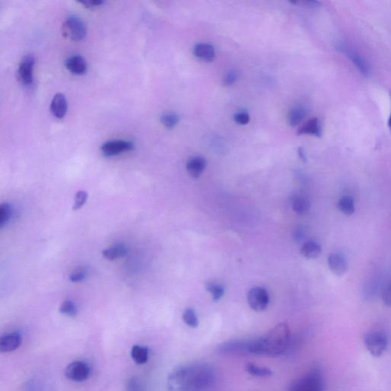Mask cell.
<instances>
[{
	"mask_svg": "<svg viewBox=\"0 0 391 391\" xmlns=\"http://www.w3.org/2000/svg\"><path fill=\"white\" fill-rule=\"evenodd\" d=\"M339 210L347 216L353 214L355 213V206L353 198L350 196H344L339 200L338 203Z\"/></svg>",
	"mask_w": 391,
	"mask_h": 391,
	"instance_id": "cell-25",
	"label": "cell"
},
{
	"mask_svg": "<svg viewBox=\"0 0 391 391\" xmlns=\"http://www.w3.org/2000/svg\"><path fill=\"white\" fill-rule=\"evenodd\" d=\"M60 313L68 316H75L78 313V309L74 302L65 300L60 306Z\"/></svg>",
	"mask_w": 391,
	"mask_h": 391,
	"instance_id": "cell-29",
	"label": "cell"
},
{
	"mask_svg": "<svg viewBox=\"0 0 391 391\" xmlns=\"http://www.w3.org/2000/svg\"><path fill=\"white\" fill-rule=\"evenodd\" d=\"M290 330L286 323H280L259 339H252V355L277 357L287 349Z\"/></svg>",
	"mask_w": 391,
	"mask_h": 391,
	"instance_id": "cell-2",
	"label": "cell"
},
{
	"mask_svg": "<svg viewBox=\"0 0 391 391\" xmlns=\"http://www.w3.org/2000/svg\"><path fill=\"white\" fill-rule=\"evenodd\" d=\"M329 268L335 274L343 275L348 271L349 263L346 256L341 253H333L328 258Z\"/></svg>",
	"mask_w": 391,
	"mask_h": 391,
	"instance_id": "cell-12",
	"label": "cell"
},
{
	"mask_svg": "<svg viewBox=\"0 0 391 391\" xmlns=\"http://www.w3.org/2000/svg\"><path fill=\"white\" fill-rule=\"evenodd\" d=\"M87 274H88V271H87V269L86 267H77V269H75L71 273V276H70V280L72 282H74V283L81 282L85 280L86 277H87Z\"/></svg>",
	"mask_w": 391,
	"mask_h": 391,
	"instance_id": "cell-31",
	"label": "cell"
},
{
	"mask_svg": "<svg viewBox=\"0 0 391 391\" xmlns=\"http://www.w3.org/2000/svg\"><path fill=\"white\" fill-rule=\"evenodd\" d=\"M247 300L249 306L252 309L258 312L263 311L268 306V293L263 287L257 286L249 290Z\"/></svg>",
	"mask_w": 391,
	"mask_h": 391,
	"instance_id": "cell-7",
	"label": "cell"
},
{
	"mask_svg": "<svg viewBox=\"0 0 391 391\" xmlns=\"http://www.w3.org/2000/svg\"><path fill=\"white\" fill-rule=\"evenodd\" d=\"M127 252L128 251H127L126 246L118 244L111 246L109 249L103 251V256L107 260L113 261L125 257L127 255Z\"/></svg>",
	"mask_w": 391,
	"mask_h": 391,
	"instance_id": "cell-21",
	"label": "cell"
},
{
	"mask_svg": "<svg viewBox=\"0 0 391 391\" xmlns=\"http://www.w3.org/2000/svg\"><path fill=\"white\" fill-rule=\"evenodd\" d=\"M323 375L318 370H313L290 384L288 391H324Z\"/></svg>",
	"mask_w": 391,
	"mask_h": 391,
	"instance_id": "cell-3",
	"label": "cell"
},
{
	"mask_svg": "<svg viewBox=\"0 0 391 391\" xmlns=\"http://www.w3.org/2000/svg\"><path fill=\"white\" fill-rule=\"evenodd\" d=\"M126 387V391H145L142 383L135 377L130 378L127 381Z\"/></svg>",
	"mask_w": 391,
	"mask_h": 391,
	"instance_id": "cell-32",
	"label": "cell"
},
{
	"mask_svg": "<svg viewBox=\"0 0 391 391\" xmlns=\"http://www.w3.org/2000/svg\"><path fill=\"white\" fill-rule=\"evenodd\" d=\"M206 288L209 293H211L212 297L214 301L220 300L224 295V286L223 285L219 284V283H215V282H210V283H206Z\"/></svg>",
	"mask_w": 391,
	"mask_h": 391,
	"instance_id": "cell-26",
	"label": "cell"
},
{
	"mask_svg": "<svg viewBox=\"0 0 391 391\" xmlns=\"http://www.w3.org/2000/svg\"><path fill=\"white\" fill-rule=\"evenodd\" d=\"M234 120L238 124L244 126V125H247L249 123L250 117H249V114L247 112L242 111L235 115Z\"/></svg>",
	"mask_w": 391,
	"mask_h": 391,
	"instance_id": "cell-34",
	"label": "cell"
},
{
	"mask_svg": "<svg viewBox=\"0 0 391 391\" xmlns=\"http://www.w3.org/2000/svg\"><path fill=\"white\" fill-rule=\"evenodd\" d=\"M246 371L249 375L259 377V378H268L273 375V372L270 369L263 368V367L258 366V365L252 363L246 364Z\"/></svg>",
	"mask_w": 391,
	"mask_h": 391,
	"instance_id": "cell-24",
	"label": "cell"
},
{
	"mask_svg": "<svg viewBox=\"0 0 391 391\" xmlns=\"http://www.w3.org/2000/svg\"><path fill=\"white\" fill-rule=\"evenodd\" d=\"M148 349L144 346H134L131 349V358L137 365L145 364L148 360Z\"/></svg>",
	"mask_w": 391,
	"mask_h": 391,
	"instance_id": "cell-22",
	"label": "cell"
},
{
	"mask_svg": "<svg viewBox=\"0 0 391 391\" xmlns=\"http://www.w3.org/2000/svg\"><path fill=\"white\" fill-rule=\"evenodd\" d=\"M134 148V144L131 141L126 140H112L107 141L102 145L101 151L106 157H113L122 153L132 151Z\"/></svg>",
	"mask_w": 391,
	"mask_h": 391,
	"instance_id": "cell-10",
	"label": "cell"
},
{
	"mask_svg": "<svg viewBox=\"0 0 391 391\" xmlns=\"http://www.w3.org/2000/svg\"><path fill=\"white\" fill-rule=\"evenodd\" d=\"M291 206L293 211L299 215H305L309 211L310 202L303 194H296L291 198Z\"/></svg>",
	"mask_w": 391,
	"mask_h": 391,
	"instance_id": "cell-19",
	"label": "cell"
},
{
	"mask_svg": "<svg viewBox=\"0 0 391 391\" xmlns=\"http://www.w3.org/2000/svg\"><path fill=\"white\" fill-rule=\"evenodd\" d=\"M183 320L186 325L191 328H197L199 325L198 319L194 310L191 308L186 309L183 313Z\"/></svg>",
	"mask_w": 391,
	"mask_h": 391,
	"instance_id": "cell-28",
	"label": "cell"
},
{
	"mask_svg": "<svg viewBox=\"0 0 391 391\" xmlns=\"http://www.w3.org/2000/svg\"><path fill=\"white\" fill-rule=\"evenodd\" d=\"M87 198H88V194H87V192H77V194H76L75 203H74V206H73V210H80L85 204Z\"/></svg>",
	"mask_w": 391,
	"mask_h": 391,
	"instance_id": "cell-33",
	"label": "cell"
},
{
	"mask_svg": "<svg viewBox=\"0 0 391 391\" xmlns=\"http://www.w3.org/2000/svg\"><path fill=\"white\" fill-rule=\"evenodd\" d=\"M306 114H307V112H306V110L304 107H293V109L290 110L288 115V122L290 126L294 127V126L300 124L304 120Z\"/></svg>",
	"mask_w": 391,
	"mask_h": 391,
	"instance_id": "cell-23",
	"label": "cell"
},
{
	"mask_svg": "<svg viewBox=\"0 0 391 391\" xmlns=\"http://www.w3.org/2000/svg\"><path fill=\"white\" fill-rule=\"evenodd\" d=\"M21 344V336L18 332H11L0 339V352H11L16 350Z\"/></svg>",
	"mask_w": 391,
	"mask_h": 391,
	"instance_id": "cell-13",
	"label": "cell"
},
{
	"mask_svg": "<svg viewBox=\"0 0 391 391\" xmlns=\"http://www.w3.org/2000/svg\"><path fill=\"white\" fill-rule=\"evenodd\" d=\"M322 248L315 241H309L304 243L301 249L302 256L308 259H315L320 256Z\"/></svg>",
	"mask_w": 391,
	"mask_h": 391,
	"instance_id": "cell-20",
	"label": "cell"
},
{
	"mask_svg": "<svg viewBox=\"0 0 391 391\" xmlns=\"http://www.w3.org/2000/svg\"><path fill=\"white\" fill-rule=\"evenodd\" d=\"M365 344L371 355L374 357H380L386 350L388 338L382 332H370L365 336Z\"/></svg>",
	"mask_w": 391,
	"mask_h": 391,
	"instance_id": "cell-5",
	"label": "cell"
},
{
	"mask_svg": "<svg viewBox=\"0 0 391 391\" xmlns=\"http://www.w3.org/2000/svg\"><path fill=\"white\" fill-rule=\"evenodd\" d=\"M297 134H310V135L321 137L323 134V127L320 120L318 118H313L306 122L300 130H298Z\"/></svg>",
	"mask_w": 391,
	"mask_h": 391,
	"instance_id": "cell-18",
	"label": "cell"
},
{
	"mask_svg": "<svg viewBox=\"0 0 391 391\" xmlns=\"http://www.w3.org/2000/svg\"><path fill=\"white\" fill-rule=\"evenodd\" d=\"M66 68L76 75H82L87 72V64L82 56L73 55L65 61Z\"/></svg>",
	"mask_w": 391,
	"mask_h": 391,
	"instance_id": "cell-14",
	"label": "cell"
},
{
	"mask_svg": "<svg viewBox=\"0 0 391 391\" xmlns=\"http://www.w3.org/2000/svg\"><path fill=\"white\" fill-rule=\"evenodd\" d=\"M67 111V103L64 94H57L52 99L51 103V112L53 116L57 119L65 117Z\"/></svg>",
	"mask_w": 391,
	"mask_h": 391,
	"instance_id": "cell-16",
	"label": "cell"
},
{
	"mask_svg": "<svg viewBox=\"0 0 391 391\" xmlns=\"http://www.w3.org/2000/svg\"><path fill=\"white\" fill-rule=\"evenodd\" d=\"M12 213L11 205L2 203L0 206V227L2 228L10 221Z\"/></svg>",
	"mask_w": 391,
	"mask_h": 391,
	"instance_id": "cell-27",
	"label": "cell"
},
{
	"mask_svg": "<svg viewBox=\"0 0 391 391\" xmlns=\"http://www.w3.org/2000/svg\"><path fill=\"white\" fill-rule=\"evenodd\" d=\"M160 122L166 128L170 130L177 126L179 122V117L175 113H166L160 117Z\"/></svg>",
	"mask_w": 391,
	"mask_h": 391,
	"instance_id": "cell-30",
	"label": "cell"
},
{
	"mask_svg": "<svg viewBox=\"0 0 391 391\" xmlns=\"http://www.w3.org/2000/svg\"><path fill=\"white\" fill-rule=\"evenodd\" d=\"M206 167V159L202 157H193L187 161V170L190 177L197 179L202 175Z\"/></svg>",
	"mask_w": 391,
	"mask_h": 391,
	"instance_id": "cell-17",
	"label": "cell"
},
{
	"mask_svg": "<svg viewBox=\"0 0 391 391\" xmlns=\"http://www.w3.org/2000/svg\"><path fill=\"white\" fill-rule=\"evenodd\" d=\"M337 48L353 63L354 65L363 75L369 76L370 74L371 67L369 62L357 51H354L350 47L344 44H339Z\"/></svg>",
	"mask_w": 391,
	"mask_h": 391,
	"instance_id": "cell-8",
	"label": "cell"
},
{
	"mask_svg": "<svg viewBox=\"0 0 391 391\" xmlns=\"http://www.w3.org/2000/svg\"><path fill=\"white\" fill-rule=\"evenodd\" d=\"M62 34L67 39L80 41L87 35V27L78 17L70 16L63 24Z\"/></svg>",
	"mask_w": 391,
	"mask_h": 391,
	"instance_id": "cell-4",
	"label": "cell"
},
{
	"mask_svg": "<svg viewBox=\"0 0 391 391\" xmlns=\"http://www.w3.org/2000/svg\"><path fill=\"white\" fill-rule=\"evenodd\" d=\"M34 62L35 59L33 54H27L20 61L18 70V80L24 85L32 84Z\"/></svg>",
	"mask_w": 391,
	"mask_h": 391,
	"instance_id": "cell-11",
	"label": "cell"
},
{
	"mask_svg": "<svg viewBox=\"0 0 391 391\" xmlns=\"http://www.w3.org/2000/svg\"><path fill=\"white\" fill-rule=\"evenodd\" d=\"M217 351L223 355H252V339L229 341L220 345Z\"/></svg>",
	"mask_w": 391,
	"mask_h": 391,
	"instance_id": "cell-6",
	"label": "cell"
},
{
	"mask_svg": "<svg viewBox=\"0 0 391 391\" xmlns=\"http://www.w3.org/2000/svg\"><path fill=\"white\" fill-rule=\"evenodd\" d=\"M382 299L384 303L388 306H391V283L385 287L382 293Z\"/></svg>",
	"mask_w": 391,
	"mask_h": 391,
	"instance_id": "cell-36",
	"label": "cell"
},
{
	"mask_svg": "<svg viewBox=\"0 0 391 391\" xmlns=\"http://www.w3.org/2000/svg\"><path fill=\"white\" fill-rule=\"evenodd\" d=\"M193 53L199 59L206 62H212L216 57L214 47L207 43L197 44L193 48Z\"/></svg>",
	"mask_w": 391,
	"mask_h": 391,
	"instance_id": "cell-15",
	"label": "cell"
},
{
	"mask_svg": "<svg viewBox=\"0 0 391 391\" xmlns=\"http://www.w3.org/2000/svg\"><path fill=\"white\" fill-rule=\"evenodd\" d=\"M239 77V74L236 71H229L223 80V85L231 86L236 82Z\"/></svg>",
	"mask_w": 391,
	"mask_h": 391,
	"instance_id": "cell-35",
	"label": "cell"
},
{
	"mask_svg": "<svg viewBox=\"0 0 391 391\" xmlns=\"http://www.w3.org/2000/svg\"><path fill=\"white\" fill-rule=\"evenodd\" d=\"M64 373L66 378L72 382H82L87 380L90 377V368L86 362L77 361L67 365Z\"/></svg>",
	"mask_w": 391,
	"mask_h": 391,
	"instance_id": "cell-9",
	"label": "cell"
},
{
	"mask_svg": "<svg viewBox=\"0 0 391 391\" xmlns=\"http://www.w3.org/2000/svg\"><path fill=\"white\" fill-rule=\"evenodd\" d=\"M216 380V370L210 364H187L172 371L167 388L170 391H207L214 386Z\"/></svg>",
	"mask_w": 391,
	"mask_h": 391,
	"instance_id": "cell-1",
	"label": "cell"
},
{
	"mask_svg": "<svg viewBox=\"0 0 391 391\" xmlns=\"http://www.w3.org/2000/svg\"><path fill=\"white\" fill-rule=\"evenodd\" d=\"M388 126H389L390 130L391 131V115H390L389 120H388Z\"/></svg>",
	"mask_w": 391,
	"mask_h": 391,
	"instance_id": "cell-38",
	"label": "cell"
},
{
	"mask_svg": "<svg viewBox=\"0 0 391 391\" xmlns=\"http://www.w3.org/2000/svg\"><path fill=\"white\" fill-rule=\"evenodd\" d=\"M80 3L84 4L86 7L91 8V7L100 6L102 4L104 3V2L101 0H88V1L81 2Z\"/></svg>",
	"mask_w": 391,
	"mask_h": 391,
	"instance_id": "cell-37",
	"label": "cell"
}]
</instances>
